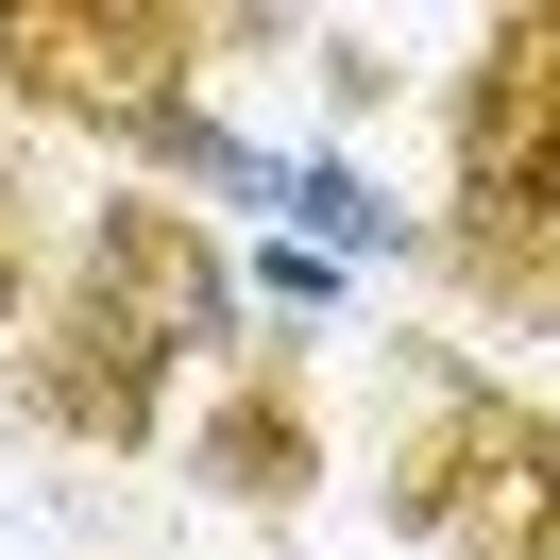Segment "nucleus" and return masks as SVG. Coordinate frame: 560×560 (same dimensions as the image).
Here are the masks:
<instances>
[{
  "label": "nucleus",
  "mask_w": 560,
  "mask_h": 560,
  "mask_svg": "<svg viewBox=\"0 0 560 560\" xmlns=\"http://www.w3.org/2000/svg\"><path fill=\"white\" fill-rule=\"evenodd\" d=\"M187 357L205 374L272 357V340H238V238H205L187 205H103V221H69L35 323H18V424L69 458H137L171 424Z\"/></svg>",
  "instance_id": "f257e3e1"
},
{
  "label": "nucleus",
  "mask_w": 560,
  "mask_h": 560,
  "mask_svg": "<svg viewBox=\"0 0 560 560\" xmlns=\"http://www.w3.org/2000/svg\"><path fill=\"white\" fill-rule=\"evenodd\" d=\"M458 171H442V221H424V255H442L476 306H544L560 289V0H510L476 51H458V103H442Z\"/></svg>",
  "instance_id": "f03ea898"
},
{
  "label": "nucleus",
  "mask_w": 560,
  "mask_h": 560,
  "mask_svg": "<svg viewBox=\"0 0 560 560\" xmlns=\"http://www.w3.org/2000/svg\"><path fill=\"white\" fill-rule=\"evenodd\" d=\"M374 510L442 560H560V408L476 374L458 340L408 357V442L374 458Z\"/></svg>",
  "instance_id": "7ed1b4c3"
},
{
  "label": "nucleus",
  "mask_w": 560,
  "mask_h": 560,
  "mask_svg": "<svg viewBox=\"0 0 560 560\" xmlns=\"http://www.w3.org/2000/svg\"><path fill=\"white\" fill-rule=\"evenodd\" d=\"M187 69H205V18H51V0H0V85L51 119H85V137H137L153 103H187Z\"/></svg>",
  "instance_id": "20e7f679"
},
{
  "label": "nucleus",
  "mask_w": 560,
  "mask_h": 560,
  "mask_svg": "<svg viewBox=\"0 0 560 560\" xmlns=\"http://www.w3.org/2000/svg\"><path fill=\"white\" fill-rule=\"evenodd\" d=\"M187 476L221 492V510H306L323 492V408H306V357H238V374H221V408L187 424Z\"/></svg>",
  "instance_id": "39448f33"
},
{
  "label": "nucleus",
  "mask_w": 560,
  "mask_h": 560,
  "mask_svg": "<svg viewBox=\"0 0 560 560\" xmlns=\"http://www.w3.org/2000/svg\"><path fill=\"white\" fill-rule=\"evenodd\" d=\"M272 238H289V255H323V272L357 289L374 255H424V221L390 205V187L357 171V153H289V205H272Z\"/></svg>",
  "instance_id": "423d86ee"
},
{
  "label": "nucleus",
  "mask_w": 560,
  "mask_h": 560,
  "mask_svg": "<svg viewBox=\"0 0 560 560\" xmlns=\"http://www.w3.org/2000/svg\"><path fill=\"white\" fill-rule=\"evenodd\" d=\"M306 69H323V103H340V119H390V85H408L374 35H357V18H323V35H306Z\"/></svg>",
  "instance_id": "0eeeda50"
},
{
  "label": "nucleus",
  "mask_w": 560,
  "mask_h": 560,
  "mask_svg": "<svg viewBox=\"0 0 560 560\" xmlns=\"http://www.w3.org/2000/svg\"><path fill=\"white\" fill-rule=\"evenodd\" d=\"M238 306H272V323H323V306H340V272H323V255H289V238H238Z\"/></svg>",
  "instance_id": "6e6552de"
},
{
  "label": "nucleus",
  "mask_w": 560,
  "mask_h": 560,
  "mask_svg": "<svg viewBox=\"0 0 560 560\" xmlns=\"http://www.w3.org/2000/svg\"><path fill=\"white\" fill-rule=\"evenodd\" d=\"M35 289H51V272H35V221H18V171H0V340L35 323Z\"/></svg>",
  "instance_id": "1a4fd4ad"
}]
</instances>
